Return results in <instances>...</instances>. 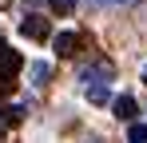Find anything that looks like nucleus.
Segmentation results:
<instances>
[{"label": "nucleus", "mask_w": 147, "mask_h": 143, "mask_svg": "<svg viewBox=\"0 0 147 143\" xmlns=\"http://www.w3.org/2000/svg\"><path fill=\"white\" fill-rule=\"evenodd\" d=\"M24 68V60H20V52H12L8 44H0V84H8L16 72Z\"/></svg>", "instance_id": "1"}, {"label": "nucleus", "mask_w": 147, "mask_h": 143, "mask_svg": "<svg viewBox=\"0 0 147 143\" xmlns=\"http://www.w3.org/2000/svg\"><path fill=\"white\" fill-rule=\"evenodd\" d=\"M20 36H28V40H48L52 28H48L44 16H24V20H20Z\"/></svg>", "instance_id": "2"}, {"label": "nucleus", "mask_w": 147, "mask_h": 143, "mask_svg": "<svg viewBox=\"0 0 147 143\" xmlns=\"http://www.w3.org/2000/svg\"><path fill=\"white\" fill-rule=\"evenodd\" d=\"M52 44H56V52H60V56H76V48H80V36H76V32H60Z\"/></svg>", "instance_id": "3"}, {"label": "nucleus", "mask_w": 147, "mask_h": 143, "mask_svg": "<svg viewBox=\"0 0 147 143\" xmlns=\"http://www.w3.org/2000/svg\"><path fill=\"white\" fill-rule=\"evenodd\" d=\"M115 115L119 119H135V99H131V95H119V99H115Z\"/></svg>", "instance_id": "4"}, {"label": "nucleus", "mask_w": 147, "mask_h": 143, "mask_svg": "<svg viewBox=\"0 0 147 143\" xmlns=\"http://www.w3.org/2000/svg\"><path fill=\"white\" fill-rule=\"evenodd\" d=\"M52 12H60V16H68V12H76V0H48Z\"/></svg>", "instance_id": "5"}, {"label": "nucleus", "mask_w": 147, "mask_h": 143, "mask_svg": "<svg viewBox=\"0 0 147 143\" xmlns=\"http://www.w3.org/2000/svg\"><path fill=\"white\" fill-rule=\"evenodd\" d=\"M88 99H92V103H103V99H107V88H103V84H92V88H88Z\"/></svg>", "instance_id": "6"}, {"label": "nucleus", "mask_w": 147, "mask_h": 143, "mask_svg": "<svg viewBox=\"0 0 147 143\" xmlns=\"http://www.w3.org/2000/svg\"><path fill=\"white\" fill-rule=\"evenodd\" d=\"M48 76H52V68H48V64H32V80H36V84H44Z\"/></svg>", "instance_id": "7"}, {"label": "nucleus", "mask_w": 147, "mask_h": 143, "mask_svg": "<svg viewBox=\"0 0 147 143\" xmlns=\"http://www.w3.org/2000/svg\"><path fill=\"white\" fill-rule=\"evenodd\" d=\"M20 115H24V107H4V119H8V123H16Z\"/></svg>", "instance_id": "8"}, {"label": "nucleus", "mask_w": 147, "mask_h": 143, "mask_svg": "<svg viewBox=\"0 0 147 143\" xmlns=\"http://www.w3.org/2000/svg\"><path fill=\"white\" fill-rule=\"evenodd\" d=\"M96 4H107V8H115V4H135V0H96Z\"/></svg>", "instance_id": "9"}, {"label": "nucleus", "mask_w": 147, "mask_h": 143, "mask_svg": "<svg viewBox=\"0 0 147 143\" xmlns=\"http://www.w3.org/2000/svg\"><path fill=\"white\" fill-rule=\"evenodd\" d=\"M143 80H147V68H143Z\"/></svg>", "instance_id": "10"}]
</instances>
